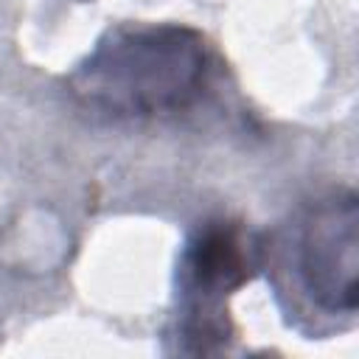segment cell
I'll return each instance as SVG.
<instances>
[{"label": "cell", "instance_id": "obj_1", "mask_svg": "<svg viewBox=\"0 0 359 359\" xmlns=\"http://www.w3.org/2000/svg\"><path fill=\"white\" fill-rule=\"evenodd\" d=\"M208 79V50L182 25L121 28L98 42L76 70V90L109 115H165L185 109Z\"/></svg>", "mask_w": 359, "mask_h": 359}, {"label": "cell", "instance_id": "obj_2", "mask_svg": "<svg viewBox=\"0 0 359 359\" xmlns=\"http://www.w3.org/2000/svg\"><path fill=\"white\" fill-rule=\"evenodd\" d=\"M356 196L317 202L294 238V272L309 300L325 314L356 311Z\"/></svg>", "mask_w": 359, "mask_h": 359}, {"label": "cell", "instance_id": "obj_3", "mask_svg": "<svg viewBox=\"0 0 359 359\" xmlns=\"http://www.w3.org/2000/svg\"><path fill=\"white\" fill-rule=\"evenodd\" d=\"M252 252L247 250L241 230L230 222L205 224L185 247L180 266L182 337H224L222 294L241 286L250 278Z\"/></svg>", "mask_w": 359, "mask_h": 359}]
</instances>
